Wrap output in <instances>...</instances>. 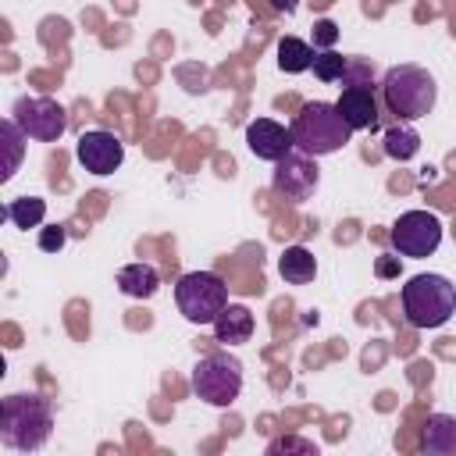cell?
<instances>
[{
	"label": "cell",
	"mask_w": 456,
	"mask_h": 456,
	"mask_svg": "<svg viewBox=\"0 0 456 456\" xmlns=\"http://www.w3.org/2000/svg\"><path fill=\"white\" fill-rule=\"evenodd\" d=\"M420 445H424V452H431V456H452V452H456V417H449V413H431V417L424 420Z\"/></svg>",
	"instance_id": "15"
},
{
	"label": "cell",
	"mask_w": 456,
	"mask_h": 456,
	"mask_svg": "<svg viewBox=\"0 0 456 456\" xmlns=\"http://www.w3.org/2000/svg\"><path fill=\"white\" fill-rule=\"evenodd\" d=\"M175 303L189 324H214L228 306V285L214 271H189L175 281Z\"/></svg>",
	"instance_id": "5"
},
{
	"label": "cell",
	"mask_w": 456,
	"mask_h": 456,
	"mask_svg": "<svg viewBox=\"0 0 456 456\" xmlns=\"http://www.w3.org/2000/svg\"><path fill=\"white\" fill-rule=\"evenodd\" d=\"M271 7H274V11H285V14H292V11L299 7V0H271Z\"/></svg>",
	"instance_id": "27"
},
{
	"label": "cell",
	"mask_w": 456,
	"mask_h": 456,
	"mask_svg": "<svg viewBox=\"0 0 456 456\" xmlns=\"http://www.w3.org/2000/svg\"><path fill=\"white\" fill-rule=\"evenodd\" d=\"M192 388L210 406H232L242 392V363L224 349L207 353L192 367Z\"/></svg>",
	"instance_id": "6"
},
{
	"label": "cell",
	"mask_w": 456,
	"mask_h": 456,
	"mask_svg": "<svg viewBox=\"0 0 456 456\" xmlns=\"http://www.w3.org/2000/svg\"><path fill=\"white\" fill-rule=\"evenodd\" d=\"M53 435V406L36 392H14L0 403V442L18 452H39Z\"/></svg>",
	"instance_id": "1"
},
{
	"label": "cell",
	"mask_w": 456,
	"mask_h": 456,
	"mask_svg": "<svg viewBox=\"0 0 456 456\" xmlns=\"http://www.w3.org/2000/svg\"><path fill=\"white\" fill-rule=\"evenodd\" d=\"M399 299L413 328H442L456 314V285L445 274H413L403 285Z\"/></svg>",
	"instance_id": "4"
},
{
	"label": "cell",
	"mask_w": 456,
	"mask_h": 456,
	"mask_svg": "<svg viewBox=\"0 0 456 456\" xmlns=\"http://www.w3.org/2000/svg\"><path fill=\"white\" fill-rule=\"evenodd\" d=\"M267 452H271V456H278V452H303V456H317V445H314V442H306V438L289 435V438H274V442L267 445Z\"/></svg>",
	"instance_id": "23"
},
{
	"label": "cell",
	"mask_w": 456,
	"mask_h": 456,
	"mask_svg": "<svg viewBox=\"0 0 456 456\" xmlns=\"http://www.w3.org/2000/svg\"><path fill=\"white\" fill-rule=\"evenodd\" d=\"M4 214H7V221L14 224V228H39L43 221H46V200H39V196H18V200H11L7 207H4Z\"/></svg>",
	"instance_id": "19"
},
{
	"label": "cell",
	"mask_w": 456,
	"mask_h": 456,
	"mask_svg": "<svg viewBox=\"0 0 456 456\" xmlns=\"http://www.w3.org/2000/svg\"><path fill=\"white\" fill-rule=\"evenodd\" d=\"M246 146H249V153H253L256 160L278 164L285 153L296 150V142H292V125H281V121H274V118H253V121L246 125Z\"/></svg>",
	"instance_id": "11"
},
{
	"label": "cell",
	"mask_w": 456,
	"mask_h": 456,
	"mask_svg": "<svg viewBox=\"0 0 456 456\" xmlns=\"http://www.w3.org/2000/svg\"><path fill=\"white\" fill-rule=\"evenodd\" d=\"M0 132H4V142H7V164H4V171H0V182H7V178L14 175V167H18L21 142H25L28 135L18 128V121H14V118H4V121H0Z\"/></svg>",
	"instance_id": "20"
},
{
	"label": "cell",
	"mask_w": 456,
	"mask_h": 456,
	"mask_svg": "<svg viewBox=\"0 0 456 456\" xmlns=\"http://www.w3.org/2000/svg\"><path fill=\"white\" fill-rule=\"evenodd\" d=\"M314 43L299 39V36H281L278 39V68L285 75H299V71H310L314 68Z\"/></svg>",
	"instance_id": "17"
},
{
	"label": "cell",
	"mask_w": 456,
	"mask_h": 456,
	"mask_svg": "<svg viewBox=\"0 0 456 456\" xmlns=\"http://www.w3.org/2000/svg\"><path fill=\"white\" fill-rule=\"evenodd\" d=\"M64 242H68V228H64V224H46V228H39V249H43V253H61Z\"/></svg>",
	"instance_id": "24"
},
{
	"label": "cell",
	"mask_w": 456,
	"mask_h": 456,
	"mask_svg": "<svg viewBox=\"0 0 456 456\" xmlns=\"http://www.w3.org/2000/svg\"><path fill=\"white\" fill-rule=\"evenodd\" d=\"M342 86H374V64L367 57H349L346 61Z\"/></svg>",
	"instance_id": "22"
},
{
	"label": "cell",
	"mask_w": 456,
	"mask_h": 456,
	"mask_svg": "<svg viewBox=\"0 0 456 456\" xmlns=\"http://www.w3.org/2000/svg\"><path fill=\"white\" fill-rule=\"evenodd\" d=\"M374 274L378 278H399V256H381L374 264Z\"/></svg>",
	"instance_id": "26"
},
{
	"label": "cell",
	"mask_w": 456,
	"mask_h": 456,
	"mask_svg": "<svg viewBox=\"0 0 456 456\" xmlns=\"http://www.w3.org/2000/svg\"><path fill=\"white\" fill-rule=\"evenodd\" d=\"M317 182H321V175H317L314 157H306V153H299V150H296V153H285V157L274 164V192L285 196L289 203L310 200L314 189H317Z\"/></svg>",
	"instance_id": "10"
},
{
	"label": "cell",
	"mask_w": 456,
	"mask_h": 456,
	"mask_svg": "<svg viewBox=\"0 0 456 456\" xmlns=\"http://www.w3.org/2000/svg\"><path fill=\"white\" fill-rule=\"evenodd\" d=\"M11 118L18 121V128L36 139V142H57L68 132V114L57 100L50 96H18Z\"/></svg>",
	"instance_id": "8"
},
{
	"label": "cell",
	"mask_w": 456,
	"mask_h": 456,
	"mask_svg": "<svg viewBox=\"0 0 456 456\" xmlns=\"http://www.w3.org/2000/svg\"><path fill=\"white\" fill-rule=\"evenodd\" d=\"M214 338L221 342V346H239V342H249L253 338V328H256V321H253V314L242 306V303H228L217 317H214Z\"/></svg>",
	"instance_id": "13"
},
{
	"label": "cell",
	"mask_w": 456,
	"mask_h": 456,
	"mask_svg": "<svg viewBox=\"0 0 456 456\" xmlns=\"http://www.w3.org/2000/svg\"><path fill=\"white\" fill-rule=\"evenodd\" d=\"M349 139H353V128L342 121L338 107L328 100H310L292 118V142L306 157H328L342 150Z\"/></svg>",
	"instance_id": "3"
},
{
	"label": "cell",
	"mask_w": 456,
	"mask_h": 456,
	"mask_svg": "<svg viewBox=\"0 0 456 456\" xmlns=\"http://www.w3.org/2000/svg\"><path fill=\"white\" fill-rule=\"evenodd\" d=\"M420 150V132L410 125V121H395L388 132H385V157L392 160H413Z\"/></svg>",
	"instance_id": "18"
},
{
	"label": "cell",
	"mask_w": 456,
	"mask_h": 456,
	"mask_svg": "<svg viewBox=\"0 0 456 456\" xmlns=\"http://www.w3.org/2000/svg\"><path fill=\"white\" fill-rule=\"evenodd\" d=\"M75 157L78 164L89 171V175H114L125 160V142L114 135V132H103V128H93V132H82L78 142H75Z\"/></svg>",
	"instance_id": "9"
},
{
	"label": "cell",
	"mask_w": 456,
	"mask_h": 456,
	"mask_svg": "<svg viewBox=\"0 0 456 456\" xmlns=\"http://www.w3.org/2000/svg\"><path fill=\"white\" fill-rule=\"evenodd\" d=\"M118 289H121L125 296H132V299H150V296H157V289H160V271H157L153 264H146V260L125 264V267L118 271Z\"/></svg>",
	"instance_id": "14"
},
{
	"label": "cell",
	"mask_w": 456,
	"mask_h": 456,
	"mask_svg": "<svg viewBox=\"0 0 456 456\" xmlns=\"http://www.w3.org/2000/svg\"><path fill=\"white\" fill-rule=\"evenodd\" d=\"M342 121L353 128V132H374L378 128V114H381V103H378V93L374 86H346L342 96L335 100Z\"/></svg>",
	"instance_id": "12"
},
{
	"label": "cell",
	"mask_w": 456,
	"mask_h": 456,
	"mask_svg": "<svg viewBox=\"0 0 456 456\" xmlns=\"http://www.w3.org/2000/svg\"><path fill=\"white\" fill-rule=\"evenodd\" d=\"M381 100L395 114V121H417L435 110L438 86L435 75L420 64H392L381 78Z\"/></svg>",
	"instance_id": "2"
},
{
	"label": "cell",
	"mask_w": 456,
	"mask_h": 456,
	"mask_svg": "<svg viewBox=\"0 0 456 456\" xmlns=\"http://www.w3.org/2000/svg\"><path fill=\"white\" fill-rule=\"evenodd\" d=\"M278 274L289 285H310L317 278V256L306 246H285V253L278 256Z\"/></svg>",
	"instance_id": "16"
},
{
	"label": "cell",
	"mask_w": 456,
	"mask_h": 456,
	"mask_svg": "<svg viewBox=\"0 0 456 456\" xmlns=\"http://www.w3.org/2000/svg\"><path fill=\"white\" fill-rule=\"evenodd\" d=\"M388 242L395 246L399 256L424 260V256H431V253L438 249V242H442V221H438V214H431V210H406V214H399V221L392 224Z\"/></svg>",
	"instance_id": "7"
},
{
	"label": "cell",
	"mask_w": 456,
	"mask_h": 456,
	"mask_svg": "<svg viewBox=\"0 0 456 456\" xmlns=\"http://www.w3.org/2000/svg\"><path fill=\"white\" fill-rule=\"evenodd\" d=\"M338 43V25L331 18L314 21V50H331Z\"/></svg>",
	"instance_id": "25"
},
{
	"label": "cell",
	"mask_w": 456,
	"mask_h": 456,
	"mask_svg": "<svg viewBox=\"0 0 456 456\" xmlns=\"http://www.w3.org/2000/svg\"><path fill=\"white\" fill-rule=\"evenodd\" d=\"M346 61H349V57H342V53H335V50H317V53H314V75H317L324 86L342 82Z\"/></svg>",
	"instance_id": "21"
}]
</instances>
